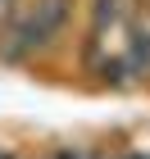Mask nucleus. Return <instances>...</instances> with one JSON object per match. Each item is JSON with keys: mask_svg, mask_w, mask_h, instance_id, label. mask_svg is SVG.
Segmentation results:
<instances>
[{"mask_svg": "<svg viewBox=\"0 0 150 159\" xmlns=\"http://www.w3.org/2000/svg\"><path fill=\"white\" fill-rule=\"evenodd\" d=\"M123 64H127V73H132V77H150V23L132 32V46H127Z\"/></svg>", "mask_w": 150, "mask_h": 159, "instance_id": "1", "label": "nucleus"}]
</instances>
